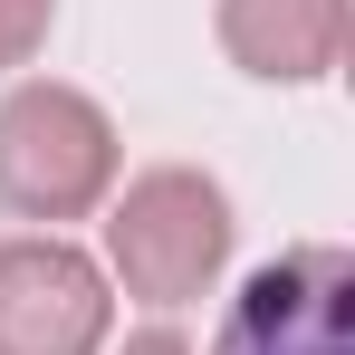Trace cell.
I'll list each match as a JSON object with an SVG mask.
<instances>
[{"mask_svg": "<svg viewBox=\"0 0 355 355\" xmlns=\"http://www.w3.org/2000/svg\"><path fill=\"white\" fill-rule=\"evenodd\" d=\"M116 355H192V336H182L173 317H154V327H135V336H125Z\"/></svg>", "mask_w": 355, "mask_h": 355, "instance_id": "cell-7", "label": "cell"}, {"mask_svg": "<svg viewBox=\"0 0 355 355\" xmlns=\"http://www.w3.org/2000/svg\"><path fill=\"white\" fill-rule=\"evenodd\" d=\"M221 58L259 87H317L346 58V0H221Z\"/></svg>", "mask_w": 355, "mask_h": 355, "instance_id": "cell-5", "label": "cell"}, {"mask_svg": "<svg viewBox=\"0 0 355 355\" xmlns=\"http://www.w3.org/2000/svg\"><path fill=\"white\" fill-rule=\"evenodd\" d=\"M106 327H116V288L77 240H0V355H96Z\"/></svg>", "mask_w": 355, "mask_h": 355, "instance_id": "cell-4", "label": "cell"}, {"mask_svg": "<svg viewBox=\"0 0 355 355\" xmlns=\"http://www.w3.org/2000/svg\"><path fill=\"white\" fill-rule=\"evenodd\" d=\"M211 355H355V259L336 240H297L240 279Z\"/></svg>", "mask_w": 355, "mask_h": 355, "instance_id": "cell-3", "label": "cell"}, {"mask_svg": "<svg viewBox=\"0 0 355 355\" xmlns=\"http://www.w3.org/2000/svg\"><path fill=\"white\" fill-rule=\"evenodd\" d=\"M231 192L202 173V164H154V173H135L125 192H106V288H125L135 307H154V317H173L192 297L221 288V269H231Z\"/></svg>", "mask_w": 355, "mask_h": 355, "instance_id": "cell-1", "label": "cell"}, {"mask_svg": "<svg viewBox=\"0 0 355 355\" xmlns=\"http://www.w3.org/2000/svg\"><path fill=\"white\" fill-rule=\"evenodd\" d=\"M49 19H58V0H0V77H19L49 49Z\"/></svg>", "mask_w": 355, "mask_h": 355, "instance_id": "cell-6", "label": "cell"}, {"mask_svg": "<svg viewBox=\"0 0 355 355\" xmlns=\"http://www.w3.org/2000/svg\"><path fill=\"white\" fill-rule=\"evenodd\" d=\"M116 116L87 96V87H67V77H19L10 96H0V211H19V221H87V211H106V192H116Z\"/></svg>", "mask_w": 355, "mask_h": 355, "instance_id": "cell-2", "label": "cell"}]
</instances>
